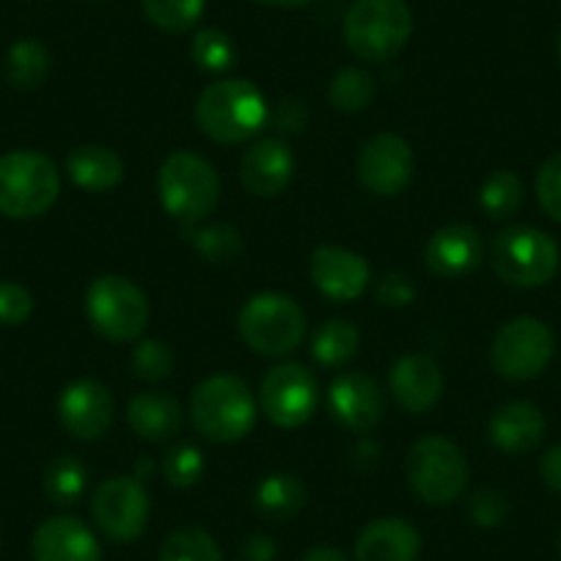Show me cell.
Wrapping results in <instances>:
<instances>
[{
  "instance_id": "obj_1",
  "label": "cell",
  "mask_w": 561,
  "mask_h": 561,
  "mask_svg": "<svg viewBox=\"0 0 561 561\" xmlns=\"http://www.w3.org/2000/svg\"><path fill=\"white\" fill-rule=\"evenodd\" d=\"M267 122V100L245 78L218 80L207 85L196 102V124L209 140L224 147L251 140Z\"/></svg>"
},
{
  "instance_id": "obj_2",
  "label": "cell",
  "mask_w": 561,
  "mask_h": 561,
  "mask_svg": "<svg viewBox=\"0 0 561 561\" xmlns=\"http://www.w3.org/2000/svg\"><path fill=\"white\" fill-rule=\"evenodd\" d=\"M193 430L213 444L242 440L256 424V397L251 386L234 375H213L196 386L191 397Z\"/></svg>"
},
{
  "instance_id": "obj_3",
  "label": "cell",
  "mask_w": 561,
  "mask_h": 561,
  "mask_svg": "<svg viewBox=\"0 0 561 561\" xmlns=\"http://www.w3.org/2000/svg\"><path fill=\"white\" fill-rule=\"evenodd\" d=\"M413 14L404 0H355L344 18V42L360 61L386 64L404 50Z\"/></svg>"
},
{
  "instance_id": "obj_4",
  "label": "cell",
  "mask_w": 561,
  "mask_h": 561,
  "mask_svg": "<svg viewBox=\"0 0 561 561\" xmlns=\"http://www.w3.org/2000/svg\"><path fill=\"white\" fill-rule=\"evenodd\" d=\"M61 193V174L47 154L20 149L0 158V215L34 220L50 213Z\"/></svg>"
},
{
  "instance_id": "obj_5",
  "label": "cell",
  "mask_w": 561,
  "mask_h": 561,
  "mask_svg": "<svg viewBox=\"0 0 561 561\" xmlns=\"http://www.w3.org/2000/svg\"><path fill=\"white\" fill-rule=\"evenodd\" d=\"M160 204L180 224H198L220 202V176L209 160L196 152H174L158 174Z\"/></svg>"
},
{
  "instance_id": "obj_6",
  "label": "cell",
  "mask_w": 561,
  "mask_h": 561,
  "mask_svg": "<svg viewBox=\"0 0 561 561\" xmlns=\"http://www.w3.org/2000/svg\"><path fill=\"white\" fill-rule=\"evenodd\" d=\"M559 245L534 226H506L493 237L490 264L504 284L520 289L545 287L559 270Z\"/></svg>"
},
{
  "instance_id": "obj_7",
  "label": "cell",
  "mask_w": 561,
  "mask_h": 561,
  "mask_svg": "<svg viewBox=\"0 0 561 561\" xmlns=\"http://www.w3.org/2000/svg\"><path fill=\"white\" fill-rule=\"evenodd\" d=\"M408 479L413 493L430 506H449L471 479L466 455L444 435H424L408 451Z\"/></svg>"
},
{
  "instance_id": "obj_8",
  "label": "cell",
  "mask_w": 561,
  "mask_h": 561,
  "mask_svg": "<svg viewBox=\"0 0 561 561\" xmlns=\"http://www.w3.org/2000/svg\"><path fill=\"white\" fill-rule=\"evenodd\" d=\"M237 331L253 353L278 358L300 347L306 336V314L289 295L262 293L245 300L237 317Z\"/></svg>"
},
{
  "instance_id": "obj_9",
  "label": "cell",
  "mask_w": 561,
  "mask_h": 561,
  "mask_svg": "<svg viewBox=\"0 0 561 561\" xmlns=\"http://www.w3.org/2000/svg\"><path fill=\"white\" fill-rule=\"evenodd\" d=\"M85 314L91 328L107 342H135L149 325V298L122 275H100L85 289Z\"/></svg>"
},
{
  "instance_id": "obj_10",
  "label": "cell",
  "mask_w": 561,
  "mask_h": 561,
  "mask_svg": "<svg viewBox=\"0 0 561 561\" xmlns=\"http://www.w3.org/2000/svg\"><path fill=\"white\" fill-rule=\"evenodd\" d=\"M556 353V339L550 328L537 317H515L495 333L490 360L504 380L526 382L548 369Z\"/></svg>"
},
{
  "instance_id": "obj_11",
  "label": "cell",
  "mask_w": 561,
  "mask_h": 561,
  "mask_svg": "<svg viewBox=\"0 0 561 561\" xmlns=\"http://www.w3.org/2000/svg\"><path fill=\"white\" fill-rule=\"evenodd\" d=\"M259 408L280 430H298L320 408V382L304 364H280L264 375Z\"/></svg>"
},
{
  "instance_id": "obj_12",
  "label": "cell",
  "mask_w": 561,
  "mask_h": 561,
  "mask_svg": "<svg viewBox=\"0 0 561 561\" xmlns=\"http://www.w3.org/2000/svg\"><path fill=\"white\" fill-rule=\"evenodd\" d=\"M149 512H152V504H149L147 488L135 477L105 479L91 499V515H94L96 528L111 542L138 539L147 528Z\"/></svg>"
},
{
  "instance_id": "obj_13",
  "label": "cell",
  "mask_w": 561,
  "mask_h": 561,
  "mask_svg": "<svg viewBox=\"0 0 561 561\" xmlns=\"http://www.w3.org/2000/svg\"><path fill=\"white\" fill-rule=\"evenodd\" d=\"M413 149L393 133H380L364 144L355 163L360 185L380 198H393L413 182Z\"/></svg>"
},
{
  "instance_id": "obj_14",
  "label": "cell",
  "mask_w": 561,
  "mask_h": 561,
  "mask_svg": "<svg viewBox=\"0 0 561 561\" xmlns=\"http://www.w3.org/2000/svg\"><path fill=\"white\" fill-rule=\"evenodd\" d=\"M116 404L111 391L96 380H75L58 397V421L72 438L100 440L111 430Z\"/></svg>"
},
{
  "instance_id": "obj_15",
  "label": "cell",
  "mask_w": 561,
  "mask_h": 561,
  "mask_svg": "<svg viewBox=\"0 0 561 561\" xmlns=\"http://www.w3.org/2000/svg\"><path fill=\"white\" fill-rule=\"evenodd\" d=\"M328 410L350 433H369L386 415V393L364 371H344L328 388Z\"/></svg>"
},
{
  "instance_id": "obj_16",
  "label": "cell",
  "mask_w": 561,
  "mask_h": 561,
  "mask_svg": "<svg viewBox=\"0 0 561 561\" xmlns=\"http://www.w3.org/2000/svg\"><path fill=\"white\" fill-rule=\"evenodd\" d=\"M309 275L320 295L333 304L358 300L369 289L371 270L360 253L339 245H320L311 253Z\"/></svg>"
},
{
  "instance_id": "obj_17",
  "label": "cell",
  "mask_w": 561,
  "mask_h": 561,
  "mask_svg": "<svg viewBox=\"0 0 561 561\" xmlns=\"http://www.w3.org/2000/svg\"><path fill=\"white\" fill-rule=\"evenodd\" d=\"M388 386L404 413L424 415L438 404L440 393H444V371H440L438 360L430 355L410 353L391 366Z\"/></svg>"
},
{
  "instance_id": "obj_18",
  "label": "cell",
  "mask_w": 561,
  "mask_h": 561,
  "mask_svg": "<svg viewBox=\"0 0 561 561\" xmlns=\"http://www.w3.org/2000/svg\"><path fill=\"white\" fill-rule=\"evenodd\" d=\"M295 174V158L287 140L262 138L245 149L240 160V180L251 196L275 198L287 191Z\"/></svg>"
},
{
  "instance_id": "obj_19",
  "label": "cell",
  "mask_w": 561,
  "mask_h": 561,
  "mask_svg": "<svg viewBox=\"0 0 561 561\" xmlns=\"http://www.w3.org/2000/svg\"><path fill=\"white\" fill-rule=\"evenodd\" d=\"M482 237L468 224H449L430 237L424 248L427 270L438 278H462L482 262Z\"/></svg>"
},
{
  "instance_id": "obj_20",
  "label": "cell",
  "mask_w": 561,
  "mask_h": 561,
  "mask_svg": "<svg viewBox=\"0 0 561 561\" xmlns=\"http://www.w3.org/2000/svg\"><path fill=\"white\" fill-rule=\"evenodd\" d=\"M34 561H102V548L83 520L50 517L34 531Z\"/></svg>"
},
{
  "instance_id": "obj_21",
  "label": "cell",
  "mask_w": 561,
  "mask_h": 561,
  "mask_svg": "<svg viewBox=\"0 0 561 561\" xmlns=\"http://www.w3.org/2000/svg\"><path fill=\"white\" fill-rule=\"evenodd\" d=\"M488 435L493 446L504 455H526L537 449L545 438V415L531 402H506L493 410L488 424Z\"/></svg>"
},
{
  "instance_id": "obj_22",
  "label": "cell",
  "mask_w": 561,
  "mask_h": 561,
  "mask_svg": "<svg viewBox=\"0 0 561 561\" xmlns=\"http://www.w3.org/2000/svg\"><path fill=\"white\" fill-rule=\"evenodd\" d=\"M421 534L402 517L371 520L355 539V561H415Z\"/></svg>"
},
{
  "instance_id": "obj_23",
  "label": "cell",
  "mask_w": 561,
  "mask_h": 561,
  "mask_svg": "<svg viewBox=\"0 0 561 561\" xmlns=\"http://www.w3.org/2000/svg\"><path fill=\"white\" fill-rule=\"evenodd\" d=\"M127 424L140 440H169L182 427V408L174 397L158 391H144L129 399Z\"/></svg>"
},
{
  "instance_id": "obj_24",
  "label": "cell",
  "mask_w": 561,
  "mask_h": 561,
  "mask_svg": "<svg viewBox=\"0 0 561 561\" xmlns=\"http://www.w3.org/2000/svg\"><path fill=\"white\" fill-rule=\"evenodd\" d=\"M67 171L80 191L107 193L122 185L124 163L113 149L100 144H83L67 158Z\"/></svg>"
},
{
  "instance_id": "obj_25",
  "label": "cell",
  "mask_w": 561,
  "mask_h": 561,
  "mask_svg": "<svg viewBox=\"0 0 561 561\" xmlns=\"http://www.w3.org/2000/svg\"><path fill=\"white\" fill-rule=\"evenodd\" d=\"M253 504H256L259 515L267 517V520H289L304 510L306 484L295 473H270L259 482Z\"/></svg>"
},
{
  "instance_id": "obj_26",
  "label": "cell",
  "mask_w": 561,
  "mask_h": 561,
  "mask_svg": "<svg viewBox=\"0 0 561 561\" xmlns=\"http://www.w3.org/2000/svg\"><path fill=\"white\" fill-rule=\"evenodd\" d=\"M50 53L39 39H20L7 53V80L20 91H36L50 75Z\"/></svg>"
},
{
  "instance_id": "obj_27",
  "label": "cell",
  "mask_w": 561,
  "mask_h": 561,
  "mask_svg": "<svg viewBox=\"0 0 561 561\" xmlns=\"http://www.w3.org/2000/svg\"><path fill=\"white\" fill-rule=\"evenodd\" d=\"M182 237L209 264H229L242 256V234L229 224H182Z\"/></svg>"
},
{
  "instance_id": "obj_28",
  "label": "cell",
  "mask_w": 561,
  "mask_h": 561,
  "mask_svg": "<svg viewBox=\"0 0 561 561\" xmlns=\"http://www.w3.org/2000/svg\"><path fill=\"white\" fill-rule=\"evenodd\" d=\"M360 347V333L353 322L347 320H328L322 322L320 331L314 333V344L311 353L320 366L328 369H339V366L350 364Z\"/></svg>"
},
{
  "instance_id": "obj_29",
  "label": "cell",
  "mask_w": 561,
  "mask_h": 561,
  "mask_svg": "<svg viewBox=\"0 0 561 561\" xmlns=\"http://www.w3.org/2000/svg\"><path fill=\"white\" fill-rule=\"evenodd\" d=\"M523 198H526L523 180L510 169L490 171L479 187V204H482L484 215L493 220L515 215L523 207Z\"/></svg>"
},
{
  "instance_id": "obj_30",
  "label": "cell",
  "mask_w": 561,
  "mask_h": 561,
  "mask_svg": "<svg viewBox=\"0 0 561 561\" xmlns=\"http://www.w3.org/2000/svg\"><path fill=\"white\" fill-rule=\"evenodd\" d=\"M328 100L342 113H360L375 100V80L358 67H344L328 85Z\"/></svg>"
},
{
  "instance_id": "obj_31",
  "label": "cell",
  "mask_w": 561,
  "mask_h": 561,
  "mask_svg": "<svg viewBox=\"0 0 561 561\" xmlns=\"http://www.w3.org/2000/svg\"><path fill=\"white\" fill-rule=\"evenodd\" d=\"M85 479H89V471H85L83 462L72 455H61L47 466L45 471V493L53 504H78L80 495L85 490Z\"/></svg>"
},
{
  "instance_id": "obj_32",
  "label": "cell",
  "mask_w": 561,
  "mask_h": 561,
  "mask_svg": "<svg viewBox=\"0 0 561 561\" xmlns=\"http://www.w3.org/2000/svg\"><path fill=\"white\" fill-rule=\"evenodd\" d=\"M160 561H224V553L213 534L198 526H185L165 539Z\"/></svg>"
},
{
  "instance_id": "obj_33",
  "label": "cell",
  "mask_w": 561,
  "mask_h": 561,
  "mask_svg": "<svg viewBox=\"0 0 561 561\" xmlns=\"http://www.w3.org/2000/svg\"><path fill=\"white\" fill-rule=\"evenodd\" d=\"M207 0H144V14L165 34H185L202 20Z\"/></svg>"
},
{
  "instance_id": "obj_34",
  "label": "cell",
  "mask_w": 561,
  "mask_h": 561,
  "mask_svg": "<svg viewBox=\"0 0 561 561\" xmlns=\"http://www.w3.org/2000/svg\"><path fill=\"white\" fill-rule=\"evenodd\" d=\"M191 58L202 72H226L237 61V47L231 36L220 28H202L193 34Z\"/></svg>"
},
{
  "instance_id": "obj_35",
  "label": "cell",
  "mask_w": 561,
  "mask_h": 561,
  "mask_svg": "<svg viewBox=\"0 0 561 561\" xmlns=\"http://www.w3.org/2000/svg\"><path fill=\"white\" fill-rule=\"evenodd\" d=\"M204 455L198 446L180 440L169 449V455L163 457V473L169 479V484L174 488H193V484L202 482L204 477Z\"/></svg>"
},
{
  "instance_id": "obj_36",
  "label": "cell",
  "mask_w": 561,
  "mask_h": 561,
  "mask_svg": "<svg viewBox=\"0 0 561 561\" xmlns=\"http://www.w3.org/2000/svg\"><path fill=\"white\" fill-rule=\"evenodd\" d=\"M174 350L169 347L160 339H144V342L135 344L133 350V369L140 380L147 382H160L165 377H171L174 371Z\"/></svg>"
},
{
  "instance_id": "obj_37",
  "label": "cell",
  "mask_w": 561,
  "mask_h": 561,
  "mask_svg": "<svg viewBox=\"0 0 561 561\" xmlns=\"http://www.w3.org/2000/svg\"><path fill=\"white\" fill-rule=\"evenodd\" d=\"M537 202L550 220L561 224V152L545 160L539 169Z\"/></svg>"
},
{
  "instance_id": "obj_38",
  "label": "cell",
  "mask_w": 561,
  "mask_h": 561,
  "mask_svg": "<svg viewBox=\"0 0 561 561\" xmlns=\"http://www.w3.org/2000/svg\"><path fill=\"white\" fill-rule=\"evenodd\" d=\"M468 515L477 526L482 528H495L510 517V501L504 493L493 488H479L477 493L468 501Z\"/></svg>"
},
{
  "instance_id": "obj_39",
  "label": "cell",
  "mask_w": 561,
  "mask_h": 561,
  "mask_svg": "<svg viewBox=\"0 0 561 561\" xmlns=\"http://www.w3.org/2000/svg\"><path fill=\"white\" fill-rule=\"evenodd\" d=\"M34 314V298L18 280H0V325H23Z\"/></svg>"
},
{
  "instance_id": "obj_40",
  "label": "cell",
  "mask_w": 561,
  "mask_h": 561,
  "mask_svg": "<svg viewBox=\"0 0 561 561\" xmlns=\"http://www.w3.org/2000/svg\"><path fill=\"white\" fill-rule=\"evenodd\" d=\"M415 287L410 284L408 275L402 273H388L386 278L377 284V300L382 306H393V309H402V306L413 304Z\"/></svg>"
},
{
  "instance_id": "obj_41",
  "label": "cell",
  "mask_w": 561,
  "mask_h": 561,
  "mask_svg": "<svg viewBox=\"0 0 561 561\" xmlns=\"http://www.w3.org/2000/svg\"><path fill=\"white\" fill-rule=\"evenodd\" d=\"M270 118L284 133H298V129L306 127V107L298 100H293V96H287V100L278 102V107H275V113Z\"/></svg>"
},
{
  "instance_id": "obj_42",
  "label": "cell",
  "mask_w": 561,
  "mask_h": 561,
  "mask_svg": "<svg viewBox=\"0 0 561 561\" xmlns=\"http://www.w3.org/2000/svg\"><path fill=\"white\" fill-rule=\"evenodd\" d=\"M275 539L267 534H251L242 545V561H275Z\"/></svg>"
},
{
  "instance_id": "obj_43",
  "label": "cell",
  "mask_w": 561,
  "mask_h": 561,
  "mask_svg": "<svg viewBox=\"0 0 561 561\" xmlns=\"http://www.w3.org/2000/svg\"><path fill=\"white\" fill-rule=\"evenodd\" d=\"M539 477L556 495H561V444L545 451L542 462H539Z\"/></svg>"
},
{
  "instance_id": "obj_44",
  "label": "cell",
  "mask_w": 561,
  "mask_h": 561,
  "mask_svg": "<svg viewBox=\"0 0 561 561\" xmlns=\"http://www.w3.org/2000/svg\"><path fill=\"white\" fill-rule=\"evenodd\" d=\"M300 561H350V559L342 553V550L333 548V545H314V548L306 550Z\"/></svg>"
},
{
  "instance_id": "obj_45",
  "label": "cell",
  "mask_w": 561,
  "mask_h": 561,
  "mask_svg": "<svg viewBox=\"0 0 561 561\" xmlns=\"http://www.w3.org/2000/svg\"><path fill=\"white\" fill-rule=\"evenodd\" d=\"M253 3H262V7H273V9H300V7H309L311 0H253Z\"/></svg>"
},
{
  "instance_id": "obj_46",
  "label": "cell",
  "mask_w": 561,
  "mask_h": 561,
  "mask_svg": "<svg viewBox=\"0 0 561 561\" xmlns=\"http://www.w3.org/2000/svg\"><path fill=\"white\" fill-rule=\"evenodd\" d=\"M149 473H152V462H149L147 457H144V460H138V466H135V479H138V482H144V479H147Z\"/></svg>"
},
{
  "instance_id": "obj_47",
  "label": "cell",
  "mask_w": 561,
  "mask_h": 561,
  "mask_svg": "<svg viewBox=\"0 0 561 561\" xmlns=\"http://www.w3.org/2000/svg\"><path fill=\"white\" fill-rule=\"evenodd\" d=\"M556 53H559V64H561V36H559V47H556Z\"/></svg>"
},
{
  "instance_id": "obj_48",
  "label": "cell",
  "mask_w": 561,
  "mask_h": 561,
  "mask_svg": "<svg viewBox=\"0 0 561 561\" xmlns=\"http://www.w3.org/2000/svg\"><path fill=\"white\" fill-rule=\"evenodd\" d=\"M559 545H561V534H559Z\"/></svg>"
}]
</instances>
